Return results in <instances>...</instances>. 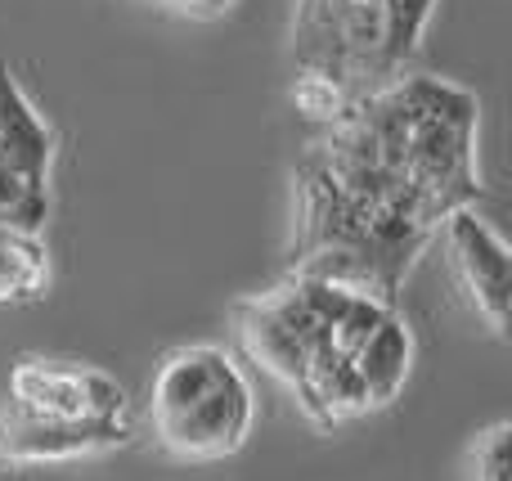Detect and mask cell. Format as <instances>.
<instances>
[{"instance_id": "obj_9", "label": "cell", "mask_w": 512, "mask_h": 481, "mask_svg": "<svg viewBox=\"0 0 512 481\" xmlns=\"http://www.w3.org/2000/svg\"><path fill=\"white\" fill-rule=\"evenodd\" d=\"M50 288V243L45 234L0 230V306L41 302Z\"/></svg>"}, {"instance_id": "obj_7", "label": "cell", "mask_w": 512, "mask_h": 481, "mask_svg": "<svg viewBox=\"0 0 512 481\" xmlns=\"http://www.w3.org/2000/svg\"><path fill=\"white\" fill-rule=\"evenodd\" d=\"M445 252V270H450L454 293L472 311V320L504 342L508 338V302H512V266H508V243L477 207H459L441 221L436 230Z\"/></svg>"}, {"instance_id": "obj_12", "label": "cell", "mask_w": 512, "mask_h": 481, "mask_svg": "<svg viewBox=\"0 0 512 481\" xmlns=\"http://www.w3.org/2000/svg\"><path fill=\"white\" fill-rule=\"evenodd\" d=\"M292 104H297L301 117H310L315 126H324V122H333V117L342 113L346 104H351V95H346L342 86H333L328 77L292 72Z\"/></svg>"}, {"instance_id": "obj_5", "label": "cell", "mask_w": 512, "mask_h": 481, "mask_svg": "<svg viewBox=\"0 0 512 481\" xmlns=\"http://www.w3.org/2000/svg\"><path fill=\"white\" fill-rule=\"evenodd\" d=\"M54 131L14 72L0 63V230L45 234L50 225Z\"/></svg>"}, {"instance_id": "obj_6", "label": "cell", "mask_w": 512, "mask_h": 481, "mask_svg": "<svg viewBox=\"0 0 512 481\" xmlns=\"http://www.w3.org/2000/svg\"><path fill=\"white\" fill-rule=\"evenodd\" d=\"M5 405L68 423H131V396L117 374L63 356H18L9 369Z\"/></svg>"}, {"instance_id": "obj_3", "label": "cell", "mask_w": 512, "mask_h": 481, "mask_svg": "<svg viewBox=\"0 0 512 481\" xmlns=\"http://www.w3.org/2000/svg\"><path fill=\"white\" fill-rule=\"evenodd\" d=\"M252 374L221 342H185L153 365L144 392V423L153 446L176 464L234 459L256 432Z\"/></svg>"}, {"instance_id": "obj_4", "label": "cell", "mask_w": 512, "mask_h": 481, "mask_svg": "<svg viewBox=\"0 0 512 481\" xmlns=\"http://www.w3.org/2000/svg\"><path fill=\"white\" fill-rule=\"evenodd\" d=\"M292 72L328 77L351 99L387 86V0H292Z\"/></svg>"}, {"instance_id": "obj_2", "label": "cell", "mask_w": 512, "mask_h": 481, "mask_svg": "<svg viewBox=\"0 0 512 481\" xmlns=\"http://www.w3.org/2000/svg\"><path fill=\"white\" fill-rule=\"evenodd\" d=\"M234 356L292 396L319 432H337L400 401L418 342L396 302L319 275H283L230 311Z\"/></svg>"}, {"instance_id": "obj_10", "label": "cell", "mask_w": 512, "mask_h": 481, "mask_svg": "<svg viewBox=\"0 0 512 481\" xmlns=\"http://www.w3.org/2000/svg\"><path fill=\"white\" fill-rule=\"evenodd\" d=\"M441 0H387V68L391 77H405V63L418 54L432 14Z\"/></svg>"}, {"instance_id": "obj_11", "label": "cell", "mask_w": 512, "mask_h": 481, "mask_svg": "<svg viewBox=\"0 0 512 481\" xmlns=\"http://www.w3.org/2000/svg\"><path fill=\"white\" fill-rule=\"evenodd\" d=\"M508 437L512 423L495 419L468 446V481H508Z\"/></svg>"}, {"instance_id": "obj_8", "label": "cell", "mask_w": 512, "mask_h": 481, "mask_svg": "<svg viewBox=\"0 0 512 481\" xmlns=\"http://www.w3.org/2000/svg\"><path fill=\"white\" fill-rule=\"evenodd\" d=\"M135 441V423H68L0 405V473L59 468L117 455Z\"/></svg>"}, {"instance_id": "obj_1", "label": "cell", "mask_w": 512, "mask_h": 481, "mask_svg": "<svg viewBox=\"0 0 512 481\" xmlns=\"http://www.w3.org/2000/svg\"><path fill=\"white\" fill-rule=\"evenodd\" d=\"M481 99L405 72L351 99L292 162L288 275H319L396 302L450 212L486 198Z\"/></svg>"}]
</instances>
